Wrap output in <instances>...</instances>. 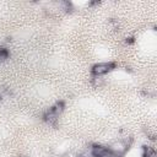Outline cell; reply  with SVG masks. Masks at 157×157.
I'll list each match as a JSON object with an SVG mask.
<instances>
[{
	"label": "cell",
	"instance_id": "cell-2",
	"mask_svg": "<svg viewBox=\"0 0 157 157\" xmlns=\"http://www.w3.org/2000/svg\"><path fill=\"white\" fill-rule=\"evenodd\" d=\"M92 153H93V157H110L109 150L105 148V147H101V146L94 147Z\"/></svg>",
	"mask_w": 157,
	"mask_h": 157
},
{
	"label": "cell",
	"instance_id": "cell-1",
	"mask_svg": "<svg viewBox=\"0 0 157 157\" xmlns=\"http://www.w3.org/2000/svg\"><path fill=\"white\" fill-rule=\"evenodd\" d=\"M112 67H113V64H110V63H101V64H97L93 66V72L96 75H103V74L108 72Z\"/></svg>",
	"mask_w": 157,
	"mask_h": 157
},
{
	"label": "cell",
	"instance_id": "cell-3",
	"mask_svg": "<svg viewBox=\"0 0 157 157\" xmlns=\"http://www.w3.org/2000/svg\"><path fill=\"white\" fill-rule=\"evenodd\" d=\"M144 157H156V152H155V150L151 148V147H147V148L145 150Z\"/></svg>",
	"mask_w": 157,
	"mask_h": 157
}]
</instances>
